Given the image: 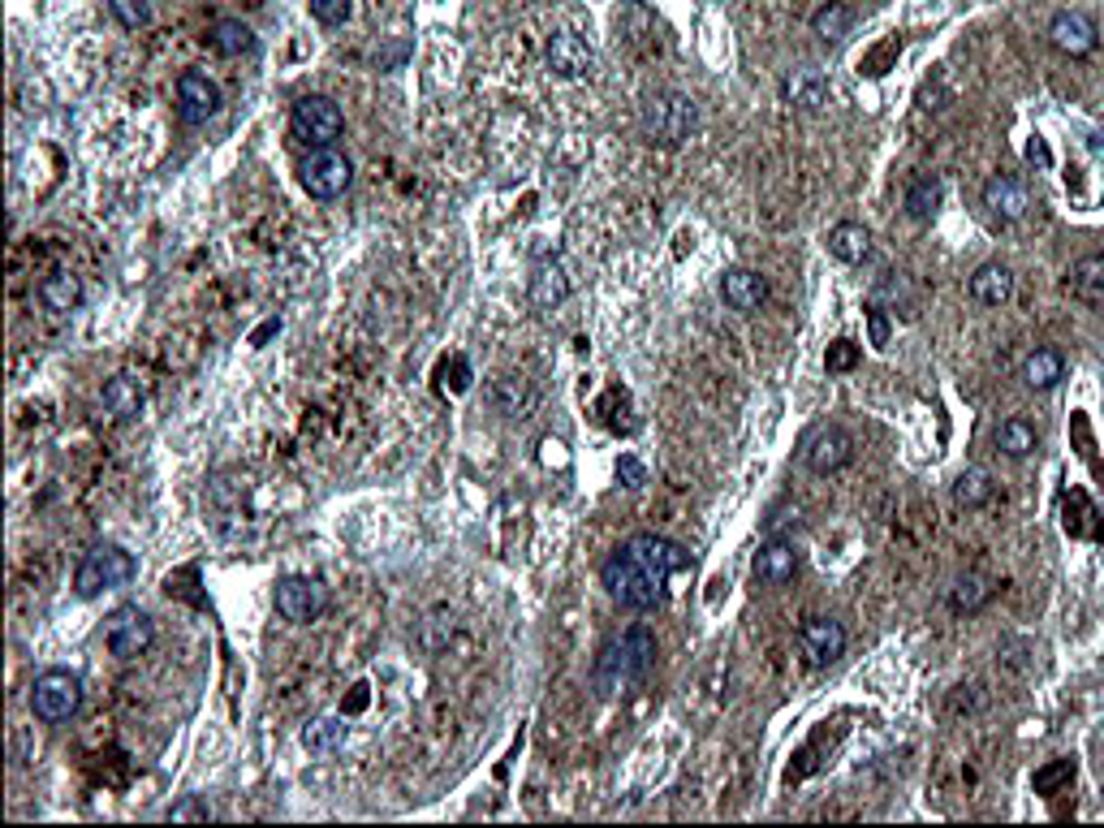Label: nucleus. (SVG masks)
<instances>
[{
    "label": "nucleus",
    "mask_w": 1104,
    "mask_h": 828,
    "mask_svg": "<svg viewBox=\"0 0 1104 828\" xmlns=\"http://www.w3.org/2000/svg\"><path fill=\"white\" fill-rule=\"evenodd\" d=\"M1070 294L1092 307V311H1104V255H1083L1074 268H1070Z\"/></svg>",
    "instance_id": "nucleus-25"
},
{
    "label": "nucleus",
    "mask_w": 1104,
    "mask_h": 828,
    "mask_svg": "<svg viewBox=\"0 0 1104 828\" xmlns=\"http://www.w3.org/2000/svg\"><path fill=\"white\" fill-rule=\"evenodd\" d=\"M273 333H280V319H268V324H264V328L255 333V346H264V341H268Z\"/></svg>",
    "instance_id": "nucleus-44"
},
{
    "label": "nucleus",
    "mask_w": 1104,
    "mask_h": 828,
    "mask_svg": "<svg viewBox=\"0 0 1104 828\" xmlns=\"http://www.w3.org/2000/svg\"><path fill=\"white\" fill-rule=\"evenodd\" d=\"M984 207L996 216V221H1023L1026 207H1031V195L1019 177L1010 173H996L984 182Z\"/></svg>",
    "instance_id": "nucleus-19"
},
{
    "label": "nucleus",
    "mask_w": 1104,
    "mask_h": 828,
    "mask_svg": "<svg viewBox=\"0 0 1104 828\" xmlns=\"http://www.w3.org/2000/svg\"><path fill=\"white\" fill-rule=\"evenodd\" d=\"M868 328H871V346L885 350V346H889V316H885L880 307H871L868 311Z\"/></svg>",
    "instance_id": "nucleus-41"
},
{
    "label": "nucleus",
    "mask_w": 1104,
    "mask_h": 828,
    "mask_svg": "<svg viewBox=\"0 0 1104 828\" xmlns=\"http://www.w3.org/2000/svg\"><path fill=\"white\" fill-rule=\"evenodd\" d=\"M638 130L652 147H669L677 152L686 139H695L699 130V104L686 91H656L643 100L638 109Z\"/></svg>",
    "instance_id": "nucleus-2"
},
{
    "label": "nucleus",
    "mask_w": 1104,
    "mask_h": 828,
    "mask_svg": "<svg viewBox=\"0 0 1104 828\" xmlns=\"http://www.w3.org/2000/svg\"><path fill=\"white\" fill-rule=\"evenodd\" d=\"M540 449H544V453H540V458H544V467H552V462H556V467H565V462H570V458L561 453L565 444H561V440H552V436L544 440V444H540Z\"/></svg>",
    "instance_id": "nucleus-42"
},
{
    "label": "nucleus",
    "mask_w": 1104,
    "mask_h": 828,
    "mask_svg": "<svg viewBox=\"0 0 1104 828\" xmlns=\"http://www.w3.org/2000/svg\"><path fill=\"white\" fill-rule=\"evenodd\" d=\"M134 579H139V556L134 552H125L121 544H95L74 570V592L82 600H95L104 592L130 587Z\"/></svg>",
    "instance_id": "nucleus-4"
},
{
    "label": "nucleus",
    "mask_w": 1104,
    "mask_h": 828,
    "mask_svg": "<svg viewBox=\"0 0 1104 828\" xmlns=\"http://www.w3.org/2000/svg\"><path fill=\"white\" fill-rule=\"evenodd\" d=\"M803 462H807L811 474L846 471L855 462V436L846 432V428H837V423L816 428V432L807 436V444H803Z\"/></svg>",
    "instance_id": "nucleus-10"
},
{
    "label": "nucleus",
    "mask_w": 1104,
    "mask_h": 828,
    "mask_svg": "<svg viewBox=\"0 0 1104 828\" xmlns=\"http://www.w3.org/2000/svg\"><path fill=\"white\" fill-rule=\"evenodd\" d=\"M401 57H406V43H397V48H389V52H385V57H376V61H380V70H393V65H397V61H401Z\"/></svg>",
    "instance_id": "nucleus-43"
},
{
    "label": "nucleus",
    "mask_w": 1104,
    "mask_h": 828,
    "mask_svg": "<svg viewBox=\"0 0 1104 828\" xmlns=\"http://www.w3.org/2000/svg\"><path fill=\"white\" fill-rule=\"evenodd\" d=\"M971 298L980 303V307H1005L1010 298H1014V273L1005 268V264H980L975 273H971Z\"/></svg>",
    "instance_id": "nucleus-22"
},
{
    "label": "nucleus",
    "mask_w": 1104,
    "mask_h": 828,
    "mask_svg": "<svg viewBox=\"0 0 1104 828\" xmlns=\"http://www.w3.org/2000/svg\"><path fill=\"white\" fill-rule=\"evenodd\" d=\"M781 100H786L789 109H798V113H820L828 104V79L820 70H811V65L789 70L786 79H781Z\"/></svg>",
    "instance_id": "nucleus-18"
},
{
    "label": "nucleus",
    "mask_w": 1104,
    "mask_h": 828,
    "mask_svg": "<svg viewBox=\"0 0 1104 828\" xmlns=\"http://www.w3.org/2000/svg\"><path fill=\"white\" fill-rule=\"evenodd\" d=\"M82 704V677L70 669H43L31 686V716L43 725L70 720Z\"/></svg>",
    "instance_id": "nucleus-6"
},
{
    "label": "nucleus",
    "mask_w": 1104,
    "mask_h": 828,
    "mask_svg": "<svg viewBox=\"0 0 1104 828\" xmlns=\"http://www.w3.org/2000/svg\"><path fill=\"white\" fill-rule=\"evenodd\" d=\"M1065 380V355L1057 346H1040L1023 358V385L1031 393H1049Z\"/></svg>",
    "instance_id": "nucleus-23"
},
{
    "label": "nucleus",
    "mask_w": 1104,
    "mask_h": 828,
    "mask_svg": "<svg viewBox=\"0 0 1104 828\" xmlns=\"http://www.w3.org/2000/svg\"><path fill=\"white\" fill-rule=\"evenodd\" d=\"M109 13L117 18L125 31L152 27V0H109Z\"/></svg>",
    "instance_id": "nucleus-35"
},
{
    "label": "nucleus",
    "mask_w": 1104,
    "mask_h": 828,
    "mask_svg": "<svg viewBox=\"0 0 1104 828\" xmlns=\"http://www.w3.org/2000/svg\"><path fill=\"white\" fill-rule=\"evenodd\" d=\"M104 406H109V415H117L121 423H130V419H139V415H143L147 393H143V385H139V380H130V376H113V380L104 385Z\"/></svg>",
    "instance_id": "nucleus-29"
},
{
    "label": "nucleus",
    "mask_w": 1104,
    "mask_h": 828,
    "mask_svg": "<svg viewBox=\"0 0 1104 828\" xmlns=\"http://www.w3.org/2000/svg\"><path fill=\"white\" fill-rule=\"evenodd\" d=\"M221 104H225V95H221V86L207 79L203 70H186L182 79H177V113L186 125H203V121H212L221 113Z\"/></svg>",
    "instance_id": "nucleus-13"
},
{
    "label": "nucleus",
    "mask_w": 1104,
    "mask_h": 828,
    "mask_svg": "<svg viewBox=\"0 0 1104 828\" xmlns=\"http://www.w3.org/2000/svg\"><path fill=\"white\" fill-rule=\"evenodd\" d=\"M311 18L319 27H346L355 18V0H311Z\"/></svg>",
    "instance_id": "nucleus-37"
},
{
    "label": "nucleus",
    "mask_w": 1104,
    "mask_h": 828,
    "mask_svg": "<svg viewBox=\"0 0 1104 828\" xmlns=\"http://www.w3.org/2000/svg\"><path fill=\"white\" fill-rule=\"evenodd\" d=\"M40 303L57 316H70L79 311L82 303V280L74 273H48L40 280Z\"/></svg>",
    "instance_id": "nucleus-28"
},
{
    "label": "nucleus",
    "mask_w": 1104,
    "mask_h": 828,
    "mask_svg": "<svg viewBox=\"0 0 1104 828\" xmlns=\"http://www.w3.org/2000/svg\"><path fill=\"white\" fill-rule=\"evenodd\" d=\"M164 820H173V825H182V820H195V825H207L212 820V807L198 798V794H186V798H177L168 811H164Z\"/></svg>",
    "instance_id": "nucleus-38"
},
{
    "label": "nucleus",
    "mask_w": 1104,
    "mask_h": 828,
    "mask_svg": "<svg viewBox=\"0 0 1104 828\" xmlns=\"http://www.w3.org/2000/svg\"><path fill=\"white\" fill-rule=\"evenodd\" d=\"M298 182H303V191L319 203H333V198H341L350 191V182H355V164L341 156L337 147H311L303 164H298Z\"/></svg>",
    "instance_id": "nucleus-5"
},
{
    "label": "nucleus",
    "mask_w": 1104,
    "mask_h": 828,
    "mask_svg": "<svg viewBox=\"0 0 1104 828\" xmlns=\"http://www.w3.org/2000/svg\"><path fill=\"white\" fill-rule=\"evenodd\" d=\"M617 479H622L626 488H643V483H647V471H643V462H638V458L626 453V458H617Z\"/></svg>",
    "instance_id": "nucleus-40"
},
{
    "label": "nucleus",
    "mask_w": 1104,
    "mask_h": 828,
    "mask_svg": "<svg viewBox=\"0 0 1104 828\" xmlns=\"http://www.w3.org/2000/svg\"><path fill=\"white\" fill-rule=\"evenodd\" d=\"M863 358V350H859V341H850V337H837L832 346H828V355H825V367L832 371V376H841V371H850L855 362Z\"/></svg>",
    "instance_id": "nucleus-39"
},
{
    "label": "nucleus",
    "mask_w": 1104,
    "mask_h": 828,
    "mask_svg": "<svg viewBox=\"0 0 1104 828\" xmlns=\"http://www.w3.org/2000/svg\"><path fill=\"white\" fill-rule=\"evenodd\" d=\"M341 743H346V720H337V716H316L303 729V747L311 750V755H328V750H337Z\"/></svg>",
    "instance_id": "nucleus-34"
},
{
    "label": "nucleus",
    "mask_w": 1104,
    "mask_h": 828,
    "mask_svg": "<svg viewBox=\"0 0 1104 828\" xmlns=\"http://www.w3.org/2000/svg\"><path fill=\"white\" fill-rule=\"evenodd\" d=\"M794 574H798V549H794L789 540H768V544H759V552H755V579H759L764 587H786Z\"/></svg>",
    "instance_id": "nucleus-20"
},
{
    "label": "nucleus",
    "mask_w": 1104,
    "mask_h": 828,
    "mask_svg": "<svg viewBox=\"0 0 1104 828\" xmlns=\"http://www.w3.org/2000/svg\"><path fill=\"white\" fill-rule=\"evenodd\" d=\"M535 401H540V393H535V385L527 376H497V380L483 385V406L492 415H501V419H522Z\"/></svg>",
    "instance_id": "nucleus-16"
},
{
    "label": "nucleus",
    "mask_w": 1104,
    "mask_h": 828,
    "mask_svg": "<svg viewBox=\"0 0 1104 828\" xmlns=\"http://www.w3.org/2000/svg\"><path fill=\"white\" fill-rule=\"evenodd\" d=\"M720 298H725L729 311L755 316L768 303V276L755 273V268H729V273L720 276Z\"/></svg>",
    "instance_id": "nucleus-17"
},
{
    "label": "nucleus",
    "mask_w": 1104,
    "mask_h": 828,
    "mask_svg": "<svg viewBox=\"0 0 1104 828\" xmlns=\"http://www.w3.org/2000/svg\"><path fill=\"white\" fill-rule=\"evenodd\" d=\"M207 40H212V48H216L221 57H246V52H255V31H251L242 18H221V22H212Z\"/></svg>",
    "instance_id": "nucleus-33"
},
{
    "label": "nucleus",
    "mask_w": 1104,
    "mask_h": 828,
    "mask_svg": "<svg viewBox=\"0 0 1104 828\" xmlns=\"http://www.w3.org/2000/svg\"><path fill=\"white\" fill-rule=\"evenodd\" d=\"M600 583L613 604L631 609V613H652L656 604H665V583L661 574H652L643 561H634L626 549H617L604 565H600Z\"/></svg>",
    "instance_id": "nucleus-3"
},
{
    "label": "nucleus",
    "mask_w": 1104,
    "mask_h": 828,
    "mask_svg": "<svg viewBox=\"0 0 1104 828\" xmlns=\"http://www.w3.org/2000/svg\"><path fill=\"white\" fill-rule=\"evenodd\" d=\"M289 125H294V134H298L303 143H311V147H333V143L346 134V113H341L337 100H328V95H303V100H294V109H289Z\"/></svg>",
    "instance_id": "nucleus-7"
},
{
    "label": "nucleus",
    "mask_w": 1104,
    "mask_h": 828,
    "mask_svg": "<svg viewBox=\"0 0 1104 828\" xmlns=\"http://www.w3.org/2000/svg\"><path fill=\"white\" fill-rule=\"evenodd\" d=\"M156 643V622L143 613V609H117L109 622H104V647L117 656V661H134L143 656L147 647Z\"/></svg>",
    "instance_id": "nucleus-9"
},
{
    "label": "nucleus",
    "mask_w": 1104,
    "mask_h": 828,
    "mask_svg": "<svg viewBox=\"0 0 1104 828\" xmlns=\"http://www.w3.org/2000/svg\"><path fill=\"white\" fill-rule=\"evenodd\" d=\"M992 595H996V583H992L988 574H975V570H971V574H962V579L949 587V609H953V613H980Z\"/></svg>",
    "instance_id": "nucleus-30"
},
{
    "label": "nucleus",
    "mask_w": 1104,
    "mask_h": 828,
    "mask_svg": "<svg viewBox=\"0 0 1104 828\" xmlns=\"http://www.w3.org/2000/svg\"><path fill=\"white\" fill-rule=\"evenodd\" d=\"M549 70L556 79H592L595 74V52L592 43L574 31H556L549 40Z\"/></svg>",
    "instance_id": "nucleus-15"
},
{
    "label": "nucleus",
    "mask_w": 1104,
    "mask_h": 828,
    "mask_svg": "<svg viewBox=\"0 0 1104 828\" xmlns=\"http://www.w3.org/2000/svg\"><path fill=\"white\" fill-rule=\"evenodd\" d=\"M570 298V273L561 259H540L531 268V303L535 311H556Z\"/></svg>",
    "instance_id": "nucleus-21"
},
{
    "label": "nucleus",
    "mask_w": 1104,
    "mask_h": 828,
    "mask_svg": "<svg viewBox=\"0 0 1104 828\" xmlns=\"http://www.w3.org/2000/svg\"><path fill=\"white\" fill-rule=\"evenodd\" d=\"M992 497H996V483H992V474L984 467H967V471L953 479V501L962 510H984Z\"/></svg>",
    "instance_id": "nucleus-32"
},
{
    "label": "nucleus",
    "mask_w": 1104,
    "mask_h": 828,
    "mask_svg": "<svg viewBox=\"0 0 1104 828\" xmlns=\"http://www.w3.org/2000/svg\"><path fill=\"white\" fill-rule=\"evenodd\" d=\"M652 661H656V634L647 631L643 622L631 626L622 638H609L592 665L595 695H604V699H609V695H622L626 686H634V682L647 677Z\"/></svg>",
    "instance_id": "nucleus-1"
},
{
    "label": "nucleus",
    "mask_w": 1104,
    "mask_h": 828,
    "mask_svg": "<svg viewBox=\"0 0 1104 828\" xmlns=\"http://www.w3.org/2000/svg\"><path fill=\"white\" fill-rule=\"evenodd\" d=\"M626 4H643V0H626Z\"/></svg>",
    "instance_id": "nucleus-45"
},
{
    "label": "nucleus",
    "mask_w": 1104,
    "mask_h": 828,
    "mask_svg": "<svg viewBox=\"0 0 1104 828\" xmlns=\"http://www.w3.org/2000/svg\"><path fill=\"white\" fill-rule=\"evenodd\" d=\"M622 549L631 552L634 561H643L652 574H661V579H673V574H682L691 565V552L682 549L677 540H669V535H656V531H638Z\"/></svg>",
    "instance_id": "nucleus-12"
},
{
    "label": "nucleus",
    "mask_w": 1104,
    "mask_h": 828,
    "mask_svg": "<svg viewBox=\"0 0 1104 828\" xmlns=\"http://www.w3.org/2000/svg\"><path fill=\"white\" fill-rule=\"evenodd\" d=\"M855 27V9L846 0H825L816 13H811V31L820 35L825 43H841Z\"/></svg>",
    "instance_id": "nucleus-31"
},
{
    "label": "nucleus",
    "mask_w": 1104,
    "mask_h": 828,
    "mask_svg": "<svg viewBox=\"0 0 1104 828\" xmlns=\"http://www.w3.org/2000/svg\"><path fill=\"white\" fill-rule=\"evenodd\" d=\"M992 444H996V453H1005L1010 462H1023V458L1035 453L1040 436H1035V428H1031L1026 419H1001V423L992 428Z\"/></svg>",
    "instance_id": "nucleus-27"
},
{
    "label": "nucleus",
    "mask_w": 1104,
    "mask_h": 828,
    "mask_svg": "<svg viewBox=\"0 0 1104 828\" xmlns=\"http://www.w3.org/2000/svg\"><path fill=\"white\" fill-rule=\"evenodd\" d=\"M1062 786H1074V759H1053V764L1035 768V789L1040 794H1057Z\"/></svg>",
    "instance_id": "nucleus-36"
},
{
    "label": "nucleus",
    "mask_w": 1104,
    "mask_h": 828,
    "mask_svg": "<svg viewBox=\"0 0 1104 828\" xmlns=\"http://www.w3.org/2000/svg\"><path fill=\"white\" fill-rule=\"evenodd\" d=\"M1049 43H1053L1062 57H1070V61H1083V57H1092V52H1096L1101 35H1096V22H1092L1087 13H1079V9H1062V13L1049 22Z\"/></svg>",
    "instance_id": "nucleus-14"
},
{
    "label": "nucleus",
    "mask_w": 1104,
    "mask_h": 828,
    "mask_svg": "<svg viewBox=\"0 0 1104 828\" xmlns=\"http://www.w3.org/2000/svg\"><path fill=\"white\" fill-rule=\"evenodd\" d=\"M846 643H850V634H846V626H841L837 617H807V622L798 626V647H803V656H807L816 669L837 665V661L846 656Z\"/></svg>",
    "instance_id": "nucleus-11"
},
{
    "label": "nucleus",
    "mask_w": 1104,
    "mask_h": 828,
    "mask_svg": "<svg viewBox=\"0 0 1104 828\" xmlns=\"http://www.w3.org/2000/svg\"><path fill=\"white\" fill-rule=\"evenodd\" d=\"M825 246L837 264H863L871 255V229L868 225H859V221H837V225L828 229Z\"/></svg>",
    "instance_id": "nucleus-24"
},
{
    "label": "nucleus",
    "mask_w": 1104,
    "mask_h": 828,
    "mask_svg": "<svg viewBox=\"0 0 1104 828\" xmlns=\"http://www.w3.org/2000/svg\"><path fill=\"white\" fill-rule=\"evenodd\" d=\"M273 604L285 622L311 626V622H319L328 613V587L316 583V579H307V574H285V579H276Z\"/></svg>",
    "instance_id": "nucleus-8"
},
{
    "label": "nucleus",
    "mask_w": 1104,
    "mask_h": 828,
    "mask_svg": "<svg viewBox=\"0 0 1104 828\" xmlns=\"http://www.w3.org/2000/svg\"><path fill=\"white\" fill-rule=\"evenodd\" d=\"M941 198H945L941 177H937V173H919V177H910L907 195H902V207H907L910 221H932L937 207H941Z\"/></svg>",
    "instance_id": "nucleus-26"
}]
</instances>
